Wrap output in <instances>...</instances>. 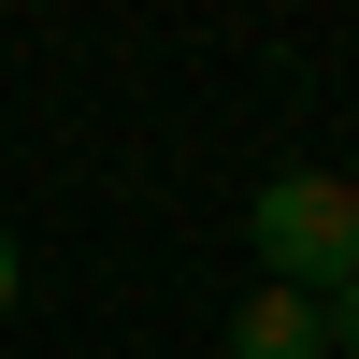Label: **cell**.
<instances>
[{
    "instance_id": "obj_1",
    "label": "cell",
    "mask_w": 359,
    "mask_h": 359,
    "mask_svg": "<svg viewBox=\"0 0 359 359\" xmlns=\"http://www.w3.org/2000/svg\"><path fill=\"white\" fill-rule=\"evenodd\" d=\"M245 259H259V287L331 302V287L359 273V187L345 172H273V187L245 201Z\"/></svg>"
},
{
    "instance_id": "obj_2",
    "label": "cell",
    "mask_w": 359,
    "mask_h": 359,
    "mask_svg": "<svg viewBox=\"0 0 359 359\" xmlns=\"http://www.w3.org/2000/svg\"><path fill=\"white\" fill-rule=\"evenodd\" d=\"M230 359H331V302H302V287H245V302H230Z\"/></svg>"
},
{
    "instance_id": "obj_3",
    "label": "cell",
    "mask_w": 359,
    "mask_h": 359,
    "mask_svg": "<svg viewBox=\"0 0 359 359\" xmlns=\"http://www.w3.org/2000/svg\"><path fill=\"white\" fill-rule=\"evenodd\" d=\"M331 359H359V273L331 287Z\"/></svg>"
},
{
    "instance_id": "obj_4",
    "label": "cell",
    "mask_w": 359,
    "mask_h": 359,
    "mask_svg": "<svg viewBox=\"0 0 359 359\" xmlns=\"http://www.w3.org/2000/svg\"><path fill=\"white\" fill-rule=\"evenodd\" d=\"M15 287H29V259H15V230H0V316H15Z\"/></svg>"
}]
</instances>
